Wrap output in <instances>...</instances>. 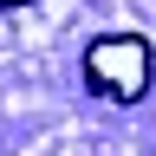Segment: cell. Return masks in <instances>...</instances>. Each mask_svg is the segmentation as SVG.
Returning a JSON list of instances; mask_svg holds the SVG:
<instances>
[{
  "instance_id": "cell-2",
  "label": "cell",
  "mask_w": 156,
  "mask_h": 156,
  "mask_svg": "<svg viewBox=\"0 0 156 156\" xmlns=\"http://www.w3.org/2000/svg\"><path fill=\"white\" fill-rule=\"evenodd\" d=\"M0 7H26V0H0Z\"/></svg>"
},
{
  "instance_id": "cell-1",
  "label": "cell",
  "mask_w": 156,
  "mask_h": 156,
  "mask_svg": "<svg viewBox=\"0 0 156 156\" xmlns=\"http://www.w3.org/2000/svg\"><path fill=\"white\" fill-rule=\"evenodd\" d=\"M150 39L143 33H104V39H91V52H85V78H91V91L98 98H117V104H136V98L150 91Z\"/></svg>"
}]
</instances>
